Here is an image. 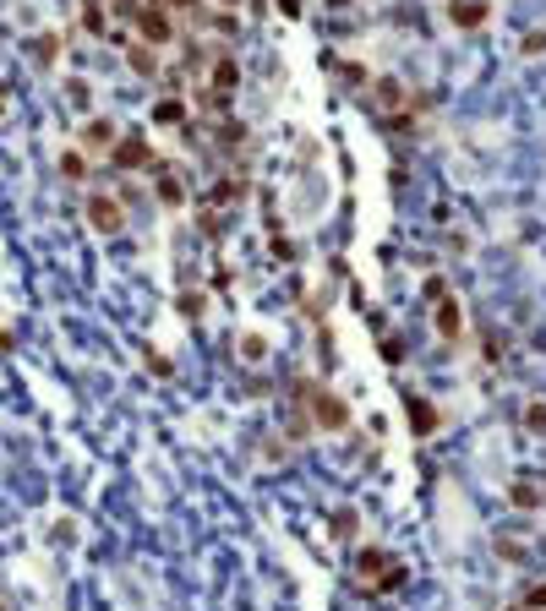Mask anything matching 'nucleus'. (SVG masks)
I'll list each match as a JSON object with an SVG mask.
<instances>
[{"mask_svg":"<svg viewBox=\"0 0 546 611\" xmlns=\"http://www.w3.org/2000/svg\"><path fill=\"white\" fill-rule=\"evenodd\" d=\"M137 11H142V0H110V17H132L137 22Z\"/></svg>","mask_w":546,"mask_h":611,"instance_id":"nucleus-21","label":"nucleus"},{"mask_svg":"<svg viewBox=\"0 0 546 611\" xmlns=\"http://www.w3.org/2000/svg\"><path fill=\"white\" fill-rule=\"evenodd\" d=\"M306 399H311L317 426H328V432H344V426H350V409H344V399H334V393H306Z\"/></svg>","mask_w":546,"mask_h":611,"instance_id":"nucleus-9","label":"nucleus"},{"mask_svg":"<svg viewBox=\"0 0 546 611\" xmlns=\"http://www.w3.org/2000/svg\"><path fill=\"white\" fill-rule=\"evenodd\" d=\"M110 170L115 175H148L153 170V148H148V137H120L115 142V153H110Z\"/></svg>","mask_w":546,"mask_h":611,"instance_id":"nucleus-5","label":"nucleus"},{"mask_svg":"<svg viewBox=\"0 0 546 611\" xmlns=\"http://www.w3.org/2000/svg\"><path fill=\"white\" fill-rule=\"evenodd\" d=\"M372 99H377V110H415V93H404V82H394V77H377Z\"/></svg>","mask_w":546,"mask_h":611,"instance_id":"nucleus-10","label":"nucleus"},{"mask_svg":"<svg viewBox=\"0 0 546 611\" xmlns=\"http://www.w3.org/2000/svg\"><path fill=\"white\" fill-rule=\"evenodd\" d=\"M279 11L284 17H301V0H279Z\"/></svg>","mask_w":546,"mask_h":611,"instance_id":"nucleus-26","label":"nucleus"},{"mask_svg":"<svg viewBox=\"0 0 546 611\" xmlns=\"http://www.w3.org/2000/svg\"><path fill=\"white\" fill-rule=\"evenodd\" d=\"M508 502H513V508H546V480H541V475H519V480L508 486Z\"/></svg>","mask_w":546,"mask_h":611,"instance_id":"nucleus-11","label":"nucleus"},{"mask_svg":"<svg viewBox=\"0 0 546 611\" xmlns=\"http://www.w3.org/2000/svg\"><path fill=\"white\" fill-rule=\"evenodd\" d=\"M158 6H165V11H191V17H197L208 0H158Z\"/></svg>","mask_w":546,"mask_h":611,"instance_id":"nucleus-23","label":"nucleus"},{"mask_svg":"<svg viewBox=\"0 0 546 611\" xmlns=\"http://www.w3.org/2000/svg\"><path fill=\"white\" fill-rule=\"evenodd\" d=\"M137 39L142 44H153V50H165V44H175V11H165L158 0H142V11H137Z\"/></svg>","mask_w":546,"mask_h":611,"instance_id":"nucleus-3","label":"nucleus"},{"mask_svg":"<svg viewBox=\"0 0 546 611\" xmlns=\"http://www.w3.org/2000/svg\"><path fill=\"white\" fill-rule=\"evenodd\" d=\"M508 611H525V606H508Z\"/></svg>","mask_w":546,"mask_h":611,"instance_id":"nucleus-30","label":"nucleus"},{"mask_svg":"<svg viewBox=\"0 0 546 611\" xmlns=\"http://www.w3.org/2000/svg\"><path fill=\"white\" fill-rule=\"evenodd\" d=\"M60 175H66L72 186L88 180V153H82V148H77V153H60Z\"/></svg>","mask_w":546,"mask_h":611,"instance_id":"nucleus-17","label":"nucleus"},{"mask_svg":"<svg viewBox=\"0 0 546 611\" xmlns=\"http://www.w3.org/2000/svg\"><path fill=\"white\" fill-rule=\"evenodd\" d=\"M0 349H12V333H0Z\"/></svg>","mask_w":546,"mask_h":611,"instance_id":"nucleus-28","label":"nucleus"},{"mask_svg":"<svg viewBox=\"0 0 546 611\" xmlns=\"http://www.w3.org/2000/svg\"><path fill=\"white\" fill-rule=\"evenodd\" d=\"M328 6H350V0H328Z\"/></svg>","mask_w":546,"mask_h":611,"instance_id":"nucleus-29","label":"nucleus"},{"mask_svg":"<svg viewBox=\"0 0 546 611\" xmlns=\"http://www.w3.org/2000/svg\"><path fill=\"white\" fill-rule=\"evenodd\" d=\"M153 126H186V104L175 99V93H170V99H158V104H153Z\"/></svg>","mask_w":546,"mask_h":611,"instance_id":"nucleus-15","label":"nucleus"},{"mask_svg":"<svg viewBox=\"0 0 546 611\" xmlns=\"http://www.w3.org/2000/svg\"><path fill=\"white\" fill-rule=\"evenodd\" d=\"M519 606H525V611H546V584H530Z\"/></svg>","mask_w":546,"mask_h":611,"instance_id":"nucleus-20","label":"nucleus"},{"mask_svg":"<svg viewBox=\"0 0 546 611\" xmlns=\"http://www.w3.org/2000/svg\"><path fill=\"white\" fill-rule=\"evenodd\" d=\"M82 213H88V224H93L99 235H120V230H126V202L110 197V191H88Z\"/></svg>","mask_w":546,"mask_h":611,"instance_id":"nucleus-4","label":"nucleus"},{"mask_svg":"<svg viewBox=\"0 0 546 611\" xmlns=\"http://www.w3.org/2000/svg\"><path fill=\"white\" fill-rule=\"evenodd\" d=\"M356 568H361V584H372V590H399V584H404V573H399V557L377 552V546L356 552Z\"/></svg>","mask_w":546,"mask_h":611,"instance_id":"nucleus-2","label":"nucleus"},{"mask_svg":"<svg viewBox=\"0 0 546 611\" xmlns=\"http://www.w3.org/2000/svg\"><path fill=\"white\" fill-rule=\"evenodd\" d=\"M427 301H432L437 339H442V344H459V333H465V311H459L454 295H448V284H442V279H427Z\"/></svg>","mask_w":546,"mask_h":611,"instance_id":"nucleus-1","label":"nucleus"},{"mask_svg":"<svg viewBox=\"0 0 546 611\" xmlns=\"http://www.w3.org/2000/svg\"><path fill=\"white\" fill-rule=\"evenodd\" d=\"M77 142H82V153H115L120 126L104 120V115H88V120H82V132H77Z\"/></svg>","mask_w":546,"mask_h":611,"instance_id":"nucleus-6","label":"nucleus"},{"mask_svg":"<svg viewBox=\"0 0 546 611\" xmlns=\"http://www.w3.org/2000/svg\"><path fill=\"white\" fill-rule=\"evenodd\" d=\"M126 66H132L142 82H153V77H158V50H153V44H142V39L132 34V44H126Z\"/></svg>","mask_w":546,"mask_h":611,"instance_id":"nucleus-13","label":"nucleus"},{"mask_svg":"<svg viewBox=\"0 0 546 611\" xmlns=\"http://www.w3.org/2000/svg\"><path fill=\"white\" fill-rule=\"evenodd\" d=\"M0 611H6V600H0Z\"/></svg>","mask_w":546,"mask_h":611,"instance_id":"nucleus-31","label":"nucleus"},{"mask_svg":"<svg viewBox=\"0 0 546 611\" xmlns=\"http://www.w3.org/2000/svg\"><path fill=\"white\" fill-rule=\"evenodd\" d=\"M213 6H224V11H241V0H213Z\"/></svg>","mask_w":546,"mask_h":611,"instance_id":"nucleus-27","label":"nucleus"},{"mask_svg":"<svg viewBox=\"0 0 546 611\" xmlns=\"http://www.w3.org/2000/svg\"><path fill=\"white\" fill-rule=\"evenodd\" d=\"M410 426H415V432H432V426H437V409H432L427 399H415V393H410Z\"/></svg>","mask_w":546,"mask_h":611,"instance_id":"nucleus-16","label":"nucleus"},{"mask_svg":"<svg viewBox=\"0 0 546 611\" xmlns=\"http://www.w3.org/2000/svg\"><path fill=\"white\" fill-rule=\"evenodd\" d=\"M487 17H492L487 0H448V22L454 27H487Z\"/></svg>","mask_w":546,"mask_h":611,"instance_id":"nucleus-12","label":"nucleus"},{"mask_svg":"<svg viewBox=\"0 0 546 611\" xmlns=\"http://www.w3.org/2000/svg\"><path fill=\"white\" fill-rule=\"evenodd\" d=\"M519 421H525V432H530V437H546V404H541V399H530Z\"/></svg>","mask_w":546,"mask_h":611,"instance_id":"nucleus-19","label":"nucleus"},{"mask_svg":"<svg viewBox=\"0 0 546 611\" xmlns=\"http://www.w3.org/2000/svg\"><path fill=\"white\" fill-rule=\"evenodd\" d=\"M181 317H203V295H181Z\"/></svg>","mask_w":546,"mask_h":611,"instance_id":"nucleus-24","label":"nucleus"},{"mask_svg":"<svg viewBox=\"0 0 546 611\" xmlns=\"http://www.w3.org/2000/svg\"><path fill=\"white\" fill-rule=\"evenodd\" d=\"M77 22L88 39H110V0H77Z\"/></svg>","mask_w":546,"mask_h":611,"instance_id":"nucleus-8","label":"nucleus"},{"mask_svg":"<svg viewBox=\"0 0 546 611\" xmlns=\"http://www.w3.org/2000/svg\"><path fill=\"white\" fill-rule=\"evenodd\" d=\"M334 535H356V513H350V508L334 513Z\"/></svg>","mask_w":546,"mask_h":611,"instance_id":"nucleus-22","label":"nucleus"},{"mask_svg":"<svg viewBox=\"0 0 546 611\" xmlns=\"http://www.w3.org/2000/svg\"><path fill=\"white\" fill-rule=\"evenodd\" d=\"M546 50V34H525V55H541Z\"/></svg>","mask_w":546,"mask_h":611,"instance_id":"nucleus-25","label":"nucleus"},{"mask_svg":"<svg viewBox=\"0 0 546 611\" xmlns=\"http://www.w3.org/2000/svg\"><path fill=\"white\" fill-rule=\"evenodd\" d=\"M27 55H34V66H55V55H60V39H55V34H39V39H27Z\"/></svg>","mask_w":546,"mask_h":611,"instance_id":"nucleus-14","label":"nucleus"},{"mask_svg":"<svg viewBox=\"0 0 546 611\" xmlns=\"http://www.w3.org/2000/svg\"><path fill=\"white\" fill-rule=\"evenodd\" d=\"M148 175H153V197L165 202V208H181V202H186V180H181L175 164H153Z\"/></svg>","mask_w":546,"mask_h":611,"instance_id":"nucleus-7","label":"nucleus"},{"mask_svg":"<svg viewBox=\"0 0 546 611\" xmlns=\"http://www.w3.org/2000/svg\"><path fill=\"white\" fill-rule=\"evenodd\" d=\"M66 99H72V110H88L93 104V82L88 77H66Z\"/></svg>","mask_w":546,"mask_h":611,"instance_id":"nucleus-18","label":"nucleus"}]
</instances>
